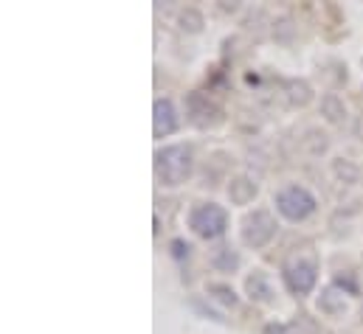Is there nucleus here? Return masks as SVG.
<instances>
[{"mask_svg":"<svg viewBox=\"0 0 363 334\" xmlns=\"http://www.w3.org/2000/svg\"><path fill=\"white\" fill-rule=\"evenodd\" d=\"M189 222H191V228H194L197 236H203V239H217V236L225 234L228 217H225V211H223L220 205L208 202V205H197V208L191 211Z\"/></svg>","mask_w":363,"mask_h":334,"instance_id":"1","label":"nucleus"},{"mask_svg":"<svg viewBox=\"0 0 363 334\" xmlns=\"http://www.w3.org/2000/svg\"><path fill=\"white\" fill-rule=\"evenodd\" d=\"M191 171V155L183 146H169L164 152H158V177L167 185H178L189 177Z\"/></svg>","mask_w":363,"mask_h":334,"instance_id":"2","label":"nucleus"},{"mask_svg":"<svg viewBox=\"0 0 363 334\" xmlns=\"http://www.w3.org/2000/svg\"><path fill=\"white\" fill-rule=\"evenodd\" d=\"M178 127V118H175V110L169 101H155V135H169L175 132Z\"/></svg>","mask_w":363,"mask_h":334,"instance_id":"5","label":"nucleus"},{"mask_svg":"<svg viewBox=\"0 0 363 334\" xmlns=\"http://www.w3.org/2000/svg\"><path fill=\"white\" fill-rule=\"evenodd\" d=\"M276 208H279L287 219L298 222V219H304V217H310V214L315 211V200H313V194H310L307 188H301V185H287L284 191H279Z\"/></svg>","mask_w":363,"mask_h":334,"instance_id":"3","label":"nucleus"},{"mask_svg":"<svg viewBox=\"0 0 363 334\" xmlns=\"http://www.w3.org/2000/svg\"><path fill=\"white\" fill-rule=\"evenodd\" d=\"M284 278H287V287L298 295L310 292V287L315 284V267L313 264H293L284 270Z\"/></svg>","mask_w":363,"mask_h":334,"instance_id":"4","label":"nucleus"}]
</instances>
